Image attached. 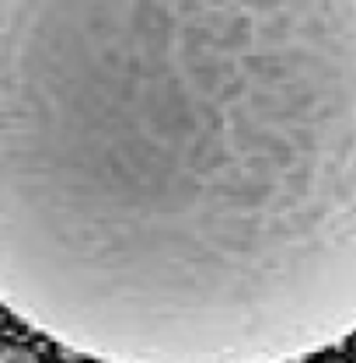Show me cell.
<instances>
[{
  "label": "cell",
  "instance_id": "cell-1",
  "mask_svg": "<svg viewBox=\"0 0 356 363\" xmlns=\"http://www.w3.org/2000/svg\"><path fill=\"white\" fill-rule=\"evenodd\" d=\"M0 304L101 363L350 339L356 4L0 0Z\"/></svg>",
  "mask_w": 356,
  "mask_h": 363
},
{
  "label": "cell",
  "instance_id": "cell-2",
  "mask_svg": "<svg viewBox=\"0 0 356 363\" xmlns=\"http://www.w3.org/2000/svg\"><path fill=\"white\" fill-rule=\"evenodd\" d=\"M0 363H39V360H35V353H28L21 346H11V350L0 353Z\"/></svg>",
  "mask_w": 356,
  "mask_h": 363
},
{
  "label": "cell",
  "instance_id": "cell-3",
  "mask_svg": "<svg viewBox=\"0 0 356 363\" xmlns=\"http://www.w3.org/2000/svg\"><path fill=\"white\" fill-rule=\"evenodd\" d=\"M335 363H339V360H335Z\"/></svg>",
  "mask_w": 356,
  "mask_h": 363
}]
</instances>
